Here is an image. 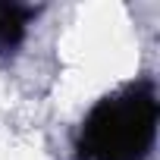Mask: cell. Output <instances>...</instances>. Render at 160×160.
<instances>
[{
	"label": "cell",
	"mask_w": 160,
	"mask_h": 160,
	"mask_svg": "<svg viewBox=\"0 0 160 160\" xmlns=\"http://www.w3.org/2000/svg\"><path fill=\"white\" fill-rule=\"evenodd\" d=\"M154 82H132L91 107L75 138V160H144L157 138Z\"/></svg>",
	"instance_id": "obj_1"
},
{
	"label": "cell",
	"mask_w": 160,
	"mask_h": 160,
	"mask_svg": "<svg viewBox=\"0 0 160 160\" xmlns=\"http://www.w3.org/2000/svg\"><path fill=\"white\" fill-rule=\"evenodd\" d=\"M32 16H35L32 7H22V3H0V63L10 60V57L19 50Z\"/></svg>",
	"instance_id": "obj_2"
}]
</instances>
